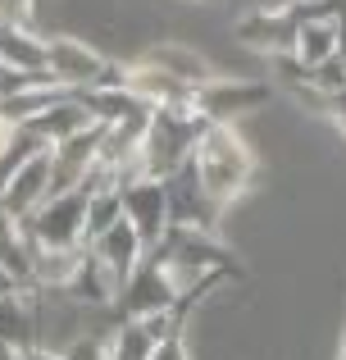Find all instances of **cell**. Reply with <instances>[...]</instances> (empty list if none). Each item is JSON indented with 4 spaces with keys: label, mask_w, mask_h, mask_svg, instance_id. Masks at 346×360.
Returning a JSON list of instances; mask_svg holds the SVG:
<instances>
[{
    "label": "cell",
    "mask_w": 346,
    "mask_h": 360,
    "mask_svg": "<svg viewBox=\"0 0 346 360\" xmlns=\"http://www.w3.org/2000/svg\"><path fill=\"white\" fill-rule=\"evenodd\" d=\"M0 64L14 73H46V37L27 23H0Z\"/></svg>",
    "instance_id": "5"
},
{
    "label": "cell",
    "mask_w": 346,
    "mask_h": 360,
    "mask_svg": "<svg viewBox=\"0 0 346 360\" xmlns=\"http://www.w3.org/2000/svg\"><path fill=\"white\" fill-rule=\"evenodd\" d=\"M192 174H196V187H201L205 205H210L214 219H223L232 201L246 192V183L255 178V155L251 146L232 132V123H210L196 132V146H192Z\"/></svg>",
    "instance_id": "1"
},
{
    "label": "cell",
    "mask_w": 346,
    "mask_h": 360,
    "mask_svg": "<svg viewBox=\"0 0 346 360\" xmlns=\"http://www.w3.org/2000/svg\"><path fill=\"white\" fill-rule=\"evenodd\" d=\"M23 288H27V283H18L14 274H9L5 264H0V301H5V297H14V292H23Z\"/></svg>",
    "instance_id": "7"
},
{
    "label": "cell",
    "mask_w": 346,
    "mask_h": 360,
    "mask_svg": "<svg viewBox=\"0 0 346 360\" xmlns=\"http://www.w3.org/2000/svg\"><path fill=\"white\" fill-rule=\"evenodd\" d=\"M142 60H151L155 69H164V73H173V78L187 82V87H201V82H210L214 73H219L205 55H196L192 46H182V41H160V46H151Z\"/></svg>",
    "instance_id": "6"
},
{
    "label": "cell",
    "mask_w": 346,
    "mask_h": 360,
    "mask_svg": "<svg viewBox=\"0 0 346 360\" xmlns=\"http://www.w3.org/2000/svg\"><path fill=\"white\" fill-rule=\"evenodd\" d=\"M119 196H124V214L128 224L137 229V238L146 246H155L169 233V192H164V178H137V183L119 187Z\"/></svg>",
    "instance_id": "3"
},
{
    "label": "cell",
    "mask_w": 346,
    "mask_h": 360,
    "mask_svg": "<svg viewBox=\"0 0 346 360\" xmlns=\"http://www.w3.org/2000/svg\"><path fill=\"white\" fill-rule=\"evenodd\" d=\"M265 101H269V82L223 78V73H214L210 82H201V87L192 91V110L210 123H232L241 115H255Z\"/></svg>",
    "instance_id": "2"
},
{
    "label": "cell",
    "mask_w": 346,
    "mask_h": 360,
    "mask_svg": "<svg viewBox=\"0 0 346 360\" xmlns=\"http://www.w3.org/2000/svg\"><path fill=\"white\" fill-rule=\"evenodd\" d=\"M87 246H91V255H96V260H105L109 269H114L119 283H128V274H133L137 260L146 255V242L137 238V229L128 224V214H119V219L109 224L105 233H96Z\"/></svg>",
    "instance_id": "4"
}]
</instances>
